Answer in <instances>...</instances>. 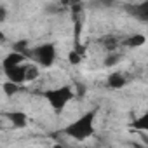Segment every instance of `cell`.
Returning <instances> with one entry per match:
<instances>
[{"label":"cell","mask_w":148,"mask_h":148,"mask_svg":"<svg viewBox=\"0 0 148 148\" xmlns=\"http://www.w3.org/2000/svg\"><path fill=\"white\" fill-rule=\"evenodd\" d=\"M92 122H94V112H89L84 117H80L79 120H75L73 124H70L64 129V134L70 136V138H75V139H86L94 131Z\"/></svg>","instance_id":"cell-1"},{"label":"cell","mask_w":148,"mask_h":148,"mask_svg":"<svg viewBox=\"0 0 148 148\" xmlns=\"http://www.w3.org/2000/svg\"><path fill=\"white\" fill-rule=\"evenodd\" d=\"M45 98L56 112H61L64 108V105L73 98V91H71L70 86H63V87H58L54 91H47Z\"/></svg>","instance_id":"cell-2"},{"label":"cell","mask_w":148,"mask_h":148,"mask_svg":"<svg viewBox=\"0 0 148 148\" xmlns=\"http://www.w3.org/2000/svg\"><path fill=\"white\" fill-rule=\"evenodd\" d=\"M35 58L40 64L44 66H51L54 63V58H56V49L52 44H44L40 47L35 49Z\"/></svg>","instance_id":"cell-3"},{"label":"cell","mask_w":148,"mask_h":148,"mask_svg":"<svg viewBox=\"0 0 148 148\" xmlns=\"http://www.w3.org/2000/svg\"><path fill=\"white\" fill-rule=\"evenodd\" d=\"M5 75L11 82L14 84H23L25 82V75H26V66H21V64H16V66H11V68H5Z\"/></svg>","instance_id":"cell-4"},{"label":"cell","mask_w":148,"mask_h":148,"mask_svg":"<svg viewBox=\"0 0 148 148\" xmlns=\"http://www.w3.org/2000/svg\"><path fill=\"white\" fill-rule=\"evenodd\" d=\"M25 61V54L23 52H11L5 59H4V70L5 68H11V66H16V64H21Z\"/></svg>","instance_id":"cell-5"},{"label":"cell","mask_w":148,"mask_h":148,"mask_svg":"<svg viewBox=\"0 0 148 148\" xmlns=\"http://www.w3.org/2000/svg\"><path fill=\"white\" fill-rule=\"evenodd\" d=\"M108 86L113 87V89H120L125 86V77L122 75V73H112V75L108 77Z\"/></svg>","instance_id":"cell-6"},{"label":"cell","mask_w":148,"mask_h":148,"mask_svg":"<svg viewBox=\"0 0 148 148\" xmlns=\"http://www.w3.org/2000/svg\"><path fill=\"white\" fill-rule=\"evenodd\" d=\"M7 117H9V120H11L16 127H25V125H26V120H28L23 112H11Z\"/></svg>","instance_id":"cell-7"},{"label":"cell","mask_w":148,"mask_h":148,"mask_svg":"<svg viewBox=\"0 0 148 148\" xmlns=\"http://www.w3.org/2000/svg\"><path fill=\"white\" fill-rule=\"evenodd\" d=\"M131 12L139 18L141 21H146L148 19V2H143L141 5H136V7H131Z\"/></svg>","instance_id":"cell-8"},{"label":"cell","mask_w":148,"mask_h":148,"mask_svg":"<svg viewBox=\"0 0 148 148\" xmlns=\"http://www.w3.org/2000/svg\"><path fill=\"white\" fill-rule=\"evenodd\" d=\"M145 42H146V37H145L143 33H136V35L127 37L124 44H125L127 47H139V45H143Z\"/></svg>","instance_id":"cell-9"},{"label":"cell","mask_w":148,"mask_h":148,"mask_svg":"<svg viewBox=\"0 0 148 148\" xmlns=\"http://www.w3.org/2000/svg\"><path fill=\"white\" fill-rule=\"evenodd\" d=\"M19 91V84H14V82H5L4 84V92L7 94V96H12V94H16Z\"/></svg>","instance_id":"cell-10"},{"label":"cell","mask_w":148,"mask_h":148,"mask_svg":"<svg viewBox=\"0 0 148 148\" xmlns=\"http://www.w3.org/2000/svg\"><path fill=\"white\" fill-rule=\"evenodd\" d=\"M37 77H38V68H37V66H26L25 80H35Z\"/></svg>","instance_id":"cell-11"},{"label":"cell","mask_w":148,"mask_h":148,"mask_svg":"<svg viewBox=\"0 0 148 148\" xmlns=\"http://www.w3.org/2000/svg\"><path fill=\"white\" fill-rule=\"evenodd\" d=\"M119 61H120V54H108L106 59H105V64H106V66H113V64H117Z\"/></svg>","instance_id":"cell-12"},{"label":"cell","mask_w":148,"mask_h":148,"mask_svg":"<svg viewBox=\"0 0 148 148\" xmlns=\"http://www.w3.org/2000/svg\"><path fill=\"white\" fill-rule=\"evenodd\" d=\"M103 44H105V47H106V51H113L115 47H117V40L113 38V37H106L105 40H103Z\"/></svg>","instance_id":"cell-13"},{"label":"cell","mask_w":148,"mask_h":148,"mask_svg":"<svg viewBox=\"0 0 148 148\" xmlns=\"http://www.w3.org/2000/svg\"><path fill=\"white\" fill-rule=\"evenodd\" d=\"M146 120H148V115H143L138 122H134V127L143 129V131H145V129H148V122H146Z\"/></svg>","instance_id":"cell-14"},{"label":"cell","mask_w":148,"mask_h":148,"mask_svg":"<svg viewBox=\"0 0 148 148\" xmlns=\"http://www.w3.org/2000/svg\"><path fill=\"white\" fill-rule=\"evenodd\" d=\"M68 59H70V63H71V64H79V63H80V52L71 51V52H70V56H68Z\"/></svg>","instance_id":"cell-15"},{"label":"cell","mask_w":148,"mask_h":148,"mask_svg":"<svg viewBox=\"0 0 148 148\" xmlns=\"http://www.w3.org/2000/svg\"><path fill=\"white\" fill-rule=\"evenodd\" d=\"M26 45H28L26 40H19V42L14 44V51H16V52H23V51L26 49Z\"/></svg>","instance_id":"cell-16"},{"label":"cell","mask_w":148,"mask_h":148,"mask_svg":"<svg viewBox=\"0 0 148 148\" xmlns=\"http://www.w3.org/2000/svg\"><path fill=\"white\" fill-rule=\"evenodd\" d=\"M5 18H7V11H5V7H0V23H2Z\"/></svg>","instance_id":"cell-17"},{"label":"cell","mask_w":148,"mask_h":148,"mask_svg":"<svg viewBox=\"0 0 148 148\" xmlns=\"http://www.w3.org/2000/svg\"><path fill=\"white\" fill-rule=\"evenodd\" d=\"M79 37H80V23L77 21V23H75V38L79 40Z\"/></svg>","instance_id":"cell-18"},{"label":"cell","mask_w":148,"mask_h":148,"mask_svg":"<svg viewBox=\"0 0 148 148\" xmlns=\"http://www.w3.org/2000/svg\"><path fill=\"white\" fill-rule=\"evenodd\" d=\"M99 2H101L103 5H112V2H113V0H99Z\"/></svg>","instance_id":"cell-19"},{"label":"cell","mask_w":148,"mask_h":148,"mask_svg":"<svg viewBox=\"0 0 148 148\" xmlns=\"http://www.w3.org/2000/svg\"><path fill=\"white\" fill-rule=\"evenodd\" d=\"M77 91H79V94H80V96H84V91H86V89H84V86H79V87H77Z\"/></svg>","instance_id":"cell-20"},{"label":"cell","mask_w":148,"mask_h":148,"mask_svg":"<svg viewBox=\"0 0 148 148\" xmlns=\"http://www.w3.org/2000/svg\"><path fill=\"white\" fill-rule=\"evenodd\" d=\"M61 4H64V5H68V4H70V0H61Z\"/></svg>","instance_id":"cell-21"},{"label":"cell","mask_w":148,"mask_h":148,"mask_svg":"<svg viewBox=\"0 0 148 148\" xmlns=\"http://www.w3.org/2000/svg\"><path fill=\"white\" fill-rule=\"evenodd\" d=\"M2 40H4V33H2V32H0V42H2Z\"/></svg>","instance_id":"cell-22"},{"label":"cell","mask_w":148,"mask_h":148,"mask_svg":"<svg viewBox=\"0 0 148 148\" xmlns=\"http://www.w3.org/2000/svg\"><path fill=\"white\" fill-rule=\"evenodd\" d=\"M0 129H2V122H0Z\"/></svg>","instance_id":"cell-23"}]
</instances>
